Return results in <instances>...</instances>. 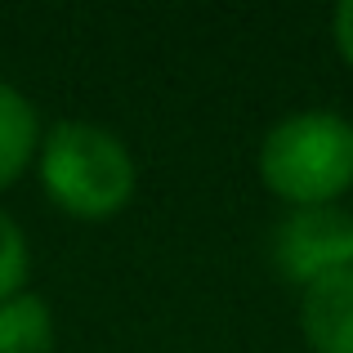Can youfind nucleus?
<instances>
[{
  "instance_id": "2",
  "label": "nucleus",
  "mask_w": 353,
  "mask_h": 353,
  "mask_svg": "<svg viewBox=\"0 0 353 353\" xmlns=\"http://www.w3.org/2000/svg\"><path fill=\"white\" fill-rule=\"evenodd\" d=\"M41 183L77 219H108L134 197V161L117 134L63 121L41 143Z\"/></svg>"
},
{
  "instance_id": "6",
  "label": "nucleus",
  "mask_w": 353,
  "mask_h": 353,
  "mask_svg": "<svg viewBox=\"0 0 353 353\" xmlns=\"http://www.w3.org/2000/svg\"><path fill=\"white\" fill-rule=\"evenodd\" d=\"M54 349V318L41 295L18 291L0 304V353H50Z\"/></svg>"
},
{
  "instance_id": "4",
  "label": "nucleus",
  "mask_w": 353,
  "mask_h": 353,
  "mask_svg": "<svg viewBox=\"0 0 353 353\" xmlns=\"http://www.w3.org/2000/svg\"><path fill=\"white\" fill-rule=\"evenodd\" d=\"M300 327L313 353H353V268H331L304 286Z\"/></svg>"
},
{
  "instance_id": "3",
  "label": "nucleus",
  "mask_w": 353,
  "mask_h": 353,
  "mask_svg": "<svg viewBox=\"0 0 353 353\" xmlns=\"http://www.w3.org/2000/svg\"><path fill=\"white\" fill-rule=\"evenodd\" d=\"M349 228H353V215L336 206L291 210L273 237L277 268L300 286H309L313 277L331 273V268H349Z\"/></svg>"
},
{
  "instance_id": "8",
  "label": "nucleus",
  "mask_w": 353,
  "mask_h": 353,
  "mask_svg": "<svg viewBox=\"0 0 353 353\" xmlns=\"http://www.w3.org/2000/svg\"><path fill=\"white\" fill-rule=\"evenodd\" d=\"M331 32H336L340 59L353 68V0H340V5H336V14H331Z\"/></svg>"
},
{
  "instance_id": "9",
  "label": "nucleus",
  "mask_w": 353,
  "mask_h": 353,
  "mask_svg": "<svg viewBox=\"0 0 353 353\" xmlns=\"http://www.w3.org/2000/svg\"><path fill=\"white\" fill-rule=\"evenodd\" d=\"M349 268H353V228H349Z\"/></svg>"
},
{
  "instance_id": "7",
  "label": "nucleus",
  "mask_w": 353,
  "mask_h": 353,
  "mask_svg": "<svg viewBox=\"0 0 353 353\" xmlns=\"http://www.w3.org/2000/svg\"><path fill=\"white\" fill-rule=\"evenodd\" d=\"M27 268H32V259H27V237H23V228H18L14 219L0 210V304L14 300V295L23 291Z\"/></svg>"
},
{
  "instance_id": "1",
  "label": "nucleus",
  "mask_w": 353,
  "mask_h": 353,
  "mask_svg": "<svg viewBox=\"0 0 353 353\" xmlns=\"http://www.w3.org/2000/svg\"><path fill=\"white\" fill-rule=\"evenodd\" d=\"M259 179L295 210L336 206L353 188V121L336 112H291L259 143Z\"/></svg>"
},
{
  "instance_id": "5",
  "label": "nucleus",
  "mask_w": 353,
  "mask_h": 353,
  "mask_svg": "<svg viewBox=\"0 0 353 353\" xmlns=\"http://www.w3.org/2000/svg\"><path fill=\"white\" fill-rule=\"evenodd\" d=\"M36 143H41V130H36L32 103L0 81V188H9L32 165Z\"/></svg>"
}]
</instances>
